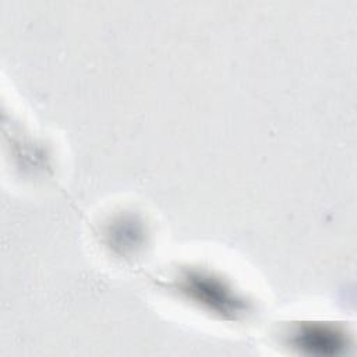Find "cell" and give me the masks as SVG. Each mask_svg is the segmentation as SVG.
Here are the masks:
<instances>
[{"instance_id":"1","label":"cell","mask_w":357,"mask_h":357,"mask_svg":"<svg viewBox=\"0 0 357 357\" xmlns=\"http://www.w3.org/2000/svg\"><path fill=\"white\" fill-rule=\"evenodd\" d=\"M183 290L191 294L195 300L208 304L211 310L223 315H237L243 310L241 300L236 298L220 282L212 280V278H204L199 275H187L184 278Z\"/></svg>"},{"instance_id":"2","label":"cell","mask_w":357,"mask_h":357,"mask_svg":"<svg viewBox=\"0 0 357 357\" xmlns=\"http://www.w3.org/2000/svg\"><path fill=\"white\" fill-rule=\"evenodd\" d=\"M297 344L303 349H310L311 351L326 353L336 351V349L340 347V340L337 336H333V333H326L321 329H310L297 335Z\"/></svg>"}]
</instances>
